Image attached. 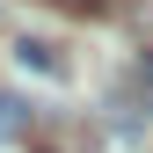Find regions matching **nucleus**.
Here are the masks:
<instances>
[{
  "label": "nucleus",
  "instance_id": "obj_1",
  "mask_svg": "<svg viewBox=\"0 0 153 153\" xmlns=\"http://www.w3.org/2000/svg\"><path fill=\"white\" fill-rule=\"evenodd\" d=\"M15 59H22V66H36V73H51V80L66 73V59H59L51 44H36V36H22V44H15Z\"/></svg>",
  "mask_w": 153,
  "mask_h": 153
},
{
  "label": "nucleus",
  "instance_id": "obj_2",
  "mask_svg": "<svg viewBox=\"0 0 153 153\" xmlns=\"http://www.w3.org/2000/svg\"><path fill=\"white\" fill-rule=\"evenodd\" d=\"M22 124H29V109L15 102V95H0V139H15V131H22Z\"/></svg>",
  "mask_w": 153,
  "mask_h": 153
},
{
  "label": "nucleus",
  "instance_id": "obj_3",
  "mask_svg": "<svg viewBox=\"0 0 153 153\" xmlns=\"http://www.w3.org/2000/svg\"><path fill=\"white\" fill-rule=\"evenodd\" d=\"M51 7H73V15H95L102 0H51Z\"/></svg>",
  "mask_w": 153,
  "mask_h": 153
}]
</instances>
